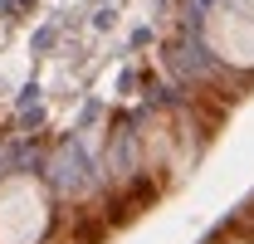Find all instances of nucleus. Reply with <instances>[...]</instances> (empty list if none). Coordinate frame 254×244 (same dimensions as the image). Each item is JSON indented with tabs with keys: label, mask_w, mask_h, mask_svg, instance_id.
I'll list each match as a JSON object with an SVG mask.
<instances>
[{
	"label": "nucleus",
	"mask_w": 254,
	"mask_h": 244,
	"mask_svg": "<svg viewBox=\"0 0 254 244\" xmlns=\"http://www.w3.org/2000/svg\"><path fill=\"white\" fill-rule=\"evenodd\" d=\"M54 225V200L39 176L10 171L0 181V244H44Z\"/></svg>",
	"instance_id": "nucleus-1"
},
{
	"label": "nucleus",
	"mask_w": 254,
	"mask_h": 244,
	"mask_svg": "<svg viewBox=\"0 0 254 244\" xmlns=\"http://www.w3.org/2000/svg\"><path fill=\"white\" fill-rule=\"evenodd\" d=\"M200 39L205 49L225 63V68H240V73H254V15L240 10V5H210L205 20H200Z\"/></svg>",
	"instance_id": "nucleus-2"
},
{
	"label": "nucleus",
	"mask_w": 254,
	"mask_h": 244,
	"mask_svg": "<svg viewBox=\"0 0 254 244\" xmlns=\"http://www.w3.org/2000/svg\"><path fill=\"white\" fill-rule=\"evenodd\" d=\"M230 5H240V10H250V15H254V0H230Z\"/></svg>",
	"instance_id": "nucleus-3"
},
{
	"label": "nucleus",
	"mask_w": 254,
	"mask_h": 244,
	"mask_svg": "<svg viewBox=\"0 0 254 244\" xmlns=\"http://www.w3.org/2000/svg\"><path fill=\"white\" fill-rule=\"evenodd\" d=\"M220 244H254V240H220Z\"/></svg>",
	"instance_id": "nucleus-4"
}]
</instances>
